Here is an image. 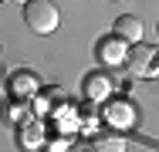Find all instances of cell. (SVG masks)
Wrapping results in <instances>:
<instances>
[{
  "mask_svg": "<svg viewBox=\"0 0 159 152\" xmlns=\"http://www.w3.org/2000/svg\"><path fill=\"white\" fill-rule=\"evenodd\" d=\"M24 24L34 34H51L61 24V14L51 0H24Z\"/></svg>",
  "mask_w": 159,
  "mask_h": 152,
  "instance_id": "cell-1",
  "label": "cell"
},
{
  "mask_svg": "<svg viewBox=\"0 0 159 152\" xmlns=\"http://www.w3.org/2000/svg\"><path fill=\"white\" fill-rule=\"evenodd\" d=\"M115 37L139 44V41H142V20H139V17H132V14H122V17L115 20Z\"/></svg>",
  "mask_w": 159,
  "mask_h": 152,
  "instance_id": "cell-2",
  "label": "cell"
},
{
  "mask_svg": "<svg viewBox=\"0 0 159 152\" xmlns=\"http://www.w3.org/2000/svg\"><path fill=\"white\" fill-rule=\"evenodd\" d=\"M98 54L105 64H122L125 61V47H122V37H105L98 44Z\"/></svg>",
  "mask_w": 159,
  "mask_h": 152,
  "instance_id": "cell-3",
  "label": "cell"
},
{
  "mask_svg": "<svg viewBox=\"0 0 159 152\" xmlns=\"http://www.w3.org/2000/svg\"><path fill=\"white\" fill-rule=\"evenodd\" d=\"M149 54H152V47H135V51H125V61H122V64H129V71H132V74H139V71L146 68Z\"/></svg>",
  "mask_w": 159,
  "mask_h": 152,
  "instance_id": "cell-4",
  "label": "cell"
},
{
  "mask_svg": "<svg viewBox=\"0 0 159 152\" xmlns=\"http://www.w3.org/2000/svg\"><path fill=\"white\" fill-rule=\"evenodd\" d=\"M95 152H125V139L122 135H102V139H95Z\"/></svg>",
  "mask_w": 159,
  "mask_h": 152,
  "instance_id": "cell-5",
  "label": "cell"
},
{
  "mask_svg": "<svg viewBox=\"0 0 159 152\" xmlns=\"http://www.w3.org/2000/svg\"><path fill=\"white\" fill-rule=\"evenodd\" d=\"M102 91H105V78H98V74H95V78H88V95H95V98H98Z\"/></svg>",
  "mask_w": 159,
  "mask_h": 152,
  "instance_id": "cell-6",
  "label": "cell"
},
{
  "mask_svg": "<svg viewBox=\"0 0 159 152\" xmlns=\"http://www.w3.org/2000/svg\"><path fill=\"white\" fill-rule=\"evenodd\" d=\"M20 3H24V0H20Z\"/></svg>",
  "mask_w": 159,
  "mask_h": 152,
  "instance_id": "cell-7",
  "label": "cell"
}]
</instances>
